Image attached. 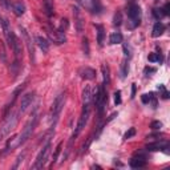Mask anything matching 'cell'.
I'll use <instances>...</instances> for the list:
<instances>
[{
	"mask_svg": "<svg viewBox=\"0 0 170 170\" xmlns=\"http://www.w3.org/2000/svg\"><path fill=\"white\" fill-rule=\"evenodd\" d=\"M37 122H39V112H37V108H36V109L33 110V113L31 114L29 120L27 121V124H25V126H24L23 132H21L20 134L15 138V144L11 146V150H13L15 147L20 146V145H23L24 142H25L27 140L31 137L32 133H33V130H35V128L37 126Z\"/></svg>",
	"mask_w": 170,
	"mask_h": 170,
	"instance_id": "6da1fadb",
	"label": "cell"
},
{
	"mask_svg": "<svg viewBox=\"0 0 170 170\" xmlns=\"http://www.w3.org/2000/svg\"><path fill=\"white\" fill-rule=\"evenodd\" d=\"M64 104H65V93H60L55 98L52 104V109H51V128L52 129H55V125L57 124L60 113L64 108Z\"/></svg>",
	"mask_w": 170,
	"mask_h": 170,
	"instance_id": "7a4b0ae2",
	"label": "cell"
},
{
	"mask_svg": "<svg viewBox=\"0 0 170 170\" xmlns=\"http://www.w3.org/2000/svg\"><path fill=\"white\" fill-rule=\"evenodd\" d=\"M19 116H20V112H16V113H13V114H8L7 116L4 120V124L0 126V141L6 137L7 134H8L9 132H11L12 129L15 128V125L18 124V121H19Z\"/></svg>",
	"mask_w": 170,
	"mask_h": 170,
	"instance_id": "3957f363",
	"label": "cell"
},
{
	"mask_svg": "<svg viewBox=\"0 0 170 170\" xmlns=\"http://www.w3.org/2000/svg\"><path fill=\"white\" fill-rule=\"evenodd\" d=\"M128 16H129V28H135L140 25V16H141V8L137 4H130L128 8Z\"/></svg>",
	"mask_w": 170,
	"mask_h": 170,
	"instance_id": "277c9868",
	"label": "cell"
},
{
	"mask_svg": "<svg viewBox=\"0 0 170 170\" xmlns=\"http://www.w3.org/2000/svg\"><path fill=\"white\" fill-rule=\"evenodd\" d=\"M77 1L90 13L98 15L102 11V4H101L100 0H77Z\"/></svg>",
	"mask_w": 170,
	"mask_h": 170,
	"instance_id": "5b68a950",
	"label": "cell"
},
{
	"mask_svg": "<svg viewBox=\"0 0 170 170\" xmlns=\"http://www.w3.org/2000/svg\"><path fill=\"white\" fill-rule=\"evenodd\" d=\"M49 149H51V144L48 142V144L40 150V153L37 154V157H36V162L33 164L32 169H41V167L45 165L47 158H48V154H49Z\"/></svg>",
	"mask_w": 170,
	"mask_h": 170,
	"instance_id": "8992f818",
	"label": "cell"
},
{
	"mask_svg": "<svg viewBox=\"0 0 170 170\" xmlns=\"http://www.w3.org/2000/svg\"><path fill=\"white\" fill-rule=\"evenodd\" d=\"M47 35H48V37L51 39L53 43H56V44L65 43V36H64V33L61 31H59V29L47 28Z\"/></svg>",
	"mask_w": 170,
	"mask_h": 170,
	"instance_id": "52a82bcc",
	"label": "cell"
},
{
	"mask_svg": "<svg viewBox=\"0 0 170 170\" xmlns=\"http://www.w3.org/2000/svg\"><path fill=\"white\" fill-rule=\"evenodd\" d=\"M89 116H90V110H83V114H81L80 120H78V122H77V126H76V130H75V133H73V137H77V135L83 132L84 128L87 126Z\"/></svg>",
	"mask_w": 170,
	"mask_h": 170,
	"instance_id": "ba28073f",
	"label": "cell"
},
{
	"mask_svg": "<svg viewBox=\"0 0 170 170\" xmlns=\"http://www.w3.org/2000/svg\"><path fill=\"white\" fill-rule=\"evenodd\" d=\"M92 89L89 85L83 89V110H90V104H92Z\"/></svg>",
	"mask_w": 170,
	"mask_h": 170,
	"instance_id": "9c48e42d",
	"label": "cell"
},
{
	"mask_svg": "<svg viewBox=\"0 0 170 170\" xmlns=\"http://www.w3.org/2000/svg\"><path fill=\"white\" fill-rule=\"evenodd\" d=\"M19 28H20V32H21V36H23L24 43H25L27 48H28V52H29V55H31V59H33L35 57V51H33V45H32V41H31V37H29V35H28V32H27V29L21 25L19 27Z\"/></svg>",
	"mask_w": 170,
	"mask_h": 170,
	"instance_id": "30bf717a",
	"label": "cell"
},
{
	"mask_svg": "<svg viewBox=\"0 0 170 170\" xmlns=\"http://www.w3.org/2000/svg\"><path fill=\"white\" fill-rule=\"evenodd\" d=\"M33 98H35V95H33V93H27V95H24L23 97H21L20 108H19V112H20V114H23V113L25 112L27 109H28V107L32 104Z\"/></svg>",
	"mask_w": 170,
	"mask_h": 170,
	"instance_id": "8fae6325",
	"label": "cell"
},
{
	"mask_svg": "<svg viewBox=\"0 0 170 170\" xmlns=\"http://www.w3.org/2000/svg\"><path fill=\"white\" fill-rule=\"evenodd\" d=\"M73 16H75V25L76 29H77V33H81L84 29V20H83V16H81V12L77 7L73 8Z\"/></svg>",
	"mask_w": 170,
	"mask_h": 170,
	"instance_id": "7c38bea8",
	"label": "cell"
},
{
	"mask_svg": "<svg viewBox=\"0 0 170 170\" xmlns=\"http://www.w3.org/2000/svg\"><path fill=\"white\" fill-rule=\"evenodd\" d=\"M78 75L81 76V78L84 80H93L96 77V71L89 68V66H84V68H80L78 71Z\"/></svg>",
	"mask_w": 170,
	"mask_h": 170,
	"instance_id": "4fadbf2b",
	"label": "cell"
},
{
	"mask_svg": "<svg viewBox=\"0 0 170 170\" xmlns=\"http://www.w3.org/2000/svg\"><path fill=\"white\" fill-rule=\"evenodd\" d=\"M145 165H146L145 157H134L130 159V167L133 169H140V167H144Z\"/></svg>",
	"mask_w": 170,
	"mask_h": 170,
	"instance_id": "5bb4252c",
	"label": "cell"
},
{
	"mask_svg": "<svg viewBox=\"0 0 170 170\" xmlns=\"http://www.w3.org/2000/svg\"><path fill=\"white\" fill-rule=\"evenodd\" d=\"M167 142L166 141H161V142H153V144H149L146 146V150H150V152H156V150H162L167 147Z\"/></svg>",
	"mask_w": 170,
	"mask_h": 170,
	"instance_id": "9a60e30c",
	"label": "cell"
},
{
	"mask_svg": "<svg viewBox=\"0 0 170 170\" xmlns=\"http://www.w3.org/2000/svg\"><path fill=\"white\" fill-rule=\"evenodd\" d=\"M12 11H13V13L16 15V16H21V15H24V12H25V6H24L23 1H15V3L12 4Z\"/></svg>",
	"mask_w": 170,
	"mask_h": 170,
	"instance_id": "2e32d148",
	"label": "cell"
},
{
	"mask_svg": "<svg viewBox=\"0 0 170 170\" xmlns=\"http://www.w3.org/2000/svg\"><path fill=\"white\" fill-rule=\"evenodd\" d=\"M36 43H37L39 48H40L44 53H47L49 51V43H48L47 39L41 37V36H37V37H36Z\"/></svg>",
	"mask_w": 170,
	"mask_h": 170,
	"instance_id": "e0dca14e",
	"label": "cell"
},
{
	"mask_svg": "<svg viewBox=\"0 0 170 170\" xmlns=\"http://www.w3.org/2000/svg\"><path fill=\"white\" fill-rule=\"evenodd\" d=\"M164 31H165V25L161 23V21H158V23H156L154 27H153L152 36L153 37H158V36H161L162 33H164Z\"/></svg>",
	"mask_w": 170,
	"mask_h": 170,
	"instance_id": "ac0fdd59",
	"label": "cell"
},
{
	"mask_svg": "<svg viewBox=\"0 0 170 170\" xmlns=\"http://www.w3.org/2000/svg\"><path fill=\"white\" fill-rule=\"evenodd\" d=\"M96 28H97V43L100 47H102V44H104V37H105V31L101 25H96Z\"/></svg>",
	"mask_w": 170,
	"mask_h": 170,
	"instance_id": "d6986e66",
	"label": "cell"
},
{
	"mask_svg": "<svg viewBox=\"0 0 170 170\" xmlns=\"http://www.w3.org/2000/svg\"><path fill=\"white\" fill-rule=\"evenodd\" d=\"M44 9L48 16L53 15V0H44Z\"/></svg>",
	"mask_w": 170,
	"mask_h": 170,
	"instance_id": "ffe728a7",
	"label": "cell"
},
{
	"mask_svg": "<svg viewBox=\"0 0 170 170\" xmlns=\"http://www.w3.org/2000/svg\"><path fill=\"white\" fill-rule=\"evenodd\" d=\"M110 44H121L122 43V35L120 32H114L110 35V39H109Z\"/></svg>",
	"mask_w": 170,
	"mask_h": 170,
	"instance_id": "44dd1931",
	"label": "cell"
},
{
	"mask_svg": "<svg viewBox=\"0 0 170 170\" xmlns=\"http://www.w3.org/2000/svg\"><path fill=\"white\" fill-rule=\"evenodd\" d=\"M101 71H102V75H104V85H109L110 84V77H109V68L107 65L101 66Z\"/></svg>",
	"mask_w": 170,
	"mask_h": 170,
	"instance_id": "7402d4cb",
	"label": "cell"
},
{
	"mask_svg": "<svg viewBox=\"0 0 170 170\" xmlns=\"http://www.w3.org/2000/svg\"><path fill=\"white\" fill-rule=\"evenodd\" d=\"M121 23H122V16L120 12H117V13L114 15V19H113V24H114L116 27H120Z\"/></svg>",
	"mask_w": 170,
	"mask_h": 170,
	"instance_id": "603a6c76",
	"label": "cell"
},
{
	"mask_svg": "<svg viewBox=\"0 0 170 170\" xmlns=\"http://www.w3.org/2000/svg\"><path fill=\"white\" fill-rule=\"evenodd\" d=\"M121 72H122V77H125V76L128 75V72H129V66H128L126 59H125V60L122 61V64H121Z\"/></svg>",
	"mask_w": 170,
	"mask_h": 170,
	"instance_id": "cb8c5ba5",
	"label": "cell"
},
{
	"mask_svg": "<svg viewBox=\"0 0 170 170\" xmlns=\"http://www.w3.org/2000/svg\"><path fill=\"white\" fill-rule=\"evenodd\" d=\"M149 61L150 63H154V61H162V56L159 53H152L149 55Z\"/></svg>",
	"mask_w": 170,
	"mask_h": 170,
	"instance_id": "d4e9b609",
	"label": "cell"
},
{
	"mask_svg": "<svg viewBox=\"0 0 170 170\" xmlns=\"http://www.w3.org/2000/svg\"><path fill=\"white\" fill-rule=\"evenodd\" d=\"M134 134H135V128H130V129L128 130V132L124 134V138H125V140L132 138V137H133Z\"/></svg>",
	"mask_w": 170,
	"mask_h": 170,
	"instance_id": "484cf974",
	"label": "cell"
},
{
	"mask_svg": "<svg viewBox=\"0 0 170 170\" xmlns=\"http://www.w3.org/2000/svg\"><path fill=\"white\" fill-rule=\"evenodd\" d=\"M83 48H84V53L87 56H89V44H88V39H84L83 40Z\"/></svg>",
	"mask_w": 170,
	"mask_h": 170,
	"instance_id": "4316f807",
	"label": "cell"
},
{
	"mask_svg": "<svg viewBox=\"0 0 170 170\" xmlns=\"http://www.w3.org/2000/svg\"><path fill=\"white\" fill-rule=\"evenodd\" d=\"M60 152H61V144H59L57 147H56V150H55V154H53V157H52V164H55V162H56V159H57Z\"/></svg>",
	"mask_w": 170,
	"mask_h": 170,
	"instance_id": "83f0119b",
	"label": "cell"
},
{
	"mask_svg": "<svg viewBox=\"0 0 170 170\" xmlns=\"http://www.w3.org/2000/svg\"><path fill=\"white\" fill-rule=\"evenodd\" d=\"M153 98V93H149V95H142L141 100L144 104H147V102H150V100Z\"/></svg>",
	"mask_w": 170,
	"mask_h": 170,
	"instance_id": "f1b7e54d",
	"label": "cell"
},
{
	"mask_svg": "<svg viewBox=\"0 0 170 170\" xmlns=\"http://www.w3.org/2000/svg\"><path fill=\"white\" fill-rule=\"evenodd\" d=\"M68 20H66V19H63V20H61V24H60V28H59V31H61V32H64L65 31L66 28H68Z\"/></svg>",
	"mask_w": 170,
	"mask_h": 170,
	"instance_id": "f546056e",
	"label": "cell"
},
{
	"mask_svg": "<svg viewBox=\"0 0 170 170\" xmlns=\"http://www.w3.org/2000/svg\"><path fill=\"white\" fill-rule=\"evenodd\" d=\"M114 102H116V105L121 104V92H120V90H117V92L114 93Z\"/></svg>",
	"mask_w": 170,
	"mask_h": 170,
	"instance_id": "4dcf8cb0",
	"label": "cell"
},
{
	"mask_svg": "<svg viewBox=\"0 0 170 170\" xmlns=\"http://www.w3.org/2000/svg\"><path fill=\"white\" fill-rule=\"evenodd\" d=\"M24 157H25V152H24L23 154H20V156L18 157V161H16V164L13 165V169H18V167H19V165H20V162H23Z\"/></svg>",
	"mask_w": 170,
	"mask_h": 170,
	"instance_id": "1f68e13d",
	"label": "cell"
},
{
	"mask_svg": "<svg viewBox=\"0 0 170 170\" xmlns=\"http://www.w3.org/2000/svg\"><path fill=\"white\" fill-rule=\"evenodd\" d=\"M153 13H154V16H156L157 19L165 16V13H164V11H162V9H154V11H153Z\"/></svg>",
	"mask_w": 170,
	"mask_h": 170,
	"instance_id": "d6a6232c",
	"label": "cell"
},
{
	"mask_svg": "<svg viewBox=\"0 0 170 170\" xmlns=\"http://www.w3.org/2000/svg\"><path fill=\"white\" fill-rule=\"evenodd\" d=\"M150 128H152V129H159V128H162V124L159 121H153L152 122V125H150Z\"/></svg>",
	"mask_w": 170,
	"mask_h": 170,
	"instance_id": "836d02e7",
	"label": "cell"
},
{
	"mask_svg": "<svg viewBox=\"0 0 170 170\" xmlns=\"http://www.w3.org/2000/svg\"><path fill=\"white\" fill-rule=\"evenodd\" d=\"M124 52H125V56H126V57H129V56H130V49H129V47H128L126 44L124 45Z\"/></svg>",
	"mask_w": 170,
	"mask_h": 170,
	"instance_id": "e575fe53",
	"label": "cell"
},
{
	"mask_svg": "<svg viewBox=\"0 0 170 170\" xmlns=\"http://www.w3.org/2000/svg\"><path fill=\"white\" fill-rule=\"evenodd\" d=\"M169 8H170V4H169V3H166V4H165V7L162 8V11H164V13H165V15H169Z\"/></svg>",
	"mask_w": 170,
	"mask_h": 170,
	"instance_id": "d590c367",
	"label": "cell"
},
{
	"mask_svg": "<svg viewBox=\"0 0 170 170\" xmlns=\"http://www.w3.org/2000/svg\"><path fill=\"white\" fill-rule=\"evenodd\" d=\"M1 1V4H3L6 8H9V3H8V0H0Z\"/></svg>",
	"mask_w": 170,
	"mask_h": 170,
	"instance_id": "8d00e7d4",
	"label": "cell"
},
{
	"mask_svg": "<svg viewBox=\"0 0 170 170\" xmlns=\"http://www.w3.org/2000/svg\"><path fill=\"white\" fill-rule=\"evenodd\" d=\"M154 72H156L154 68H146V69H145V73H154Z\"/></svg>",
	"mask_w": 170,
	"mask_h": 170,
	"instance_id": "74e56055",
	"label": "cell"
},
{
	"mask_svg": "<svg viewBox=\"0 0 170 170\" xmlns=\"http://www.w3.org/2000/svg\"><path fill=\"white\" fill-rule=\"evenodd\" d=\"M135 95V84H132V97H134Z\"/></svg>",
	"mask_w": 170,
	"mask_h": 170,
	"instance_id": "f35d334b",
	"label": "cell"
}]
</instances>
